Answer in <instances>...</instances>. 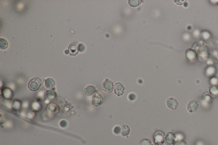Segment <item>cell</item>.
<instances>
[{
    "instance_id": "obj_1",
    "label": "cell",
    "mask_w": 218,
    "mask_h": 145,
    "mask_svg": "<svg viewBox=\"0 0 218 145\" xmlns=\"http://www.w3.org/2000/svg\"><path fill=\"white\" fill-rule=\"evenodd\" d=\"M42 81L40 78L35 77L31 79L28 83V88L32 91H37L42 85Z\"/></svg>"
},
{
    "instance_id": "obj_2",
    "label": "cell",
    "mask_w": 218,
    "mask_h": 145,
    "mask_svg": "<svg viewBox=\"0 0 218 145\" xmlns=\"http://www.w3.org/2000/svg\"><path fill=\"white\" fill-rule=\"evenodd\" d=\"M102 89L105 92L111 93L113 92L114 89L113 83L112 81L108 79H106L103 82L102 84Z\"/></svg>"
},
{
    "instance_id": "obj_3",
    "label": "cell",
    "mask_w": 218,
    "mask_h": 145,
    "mask_svg": "<svg viewBox=\"0 0 218 145\" xmlns=\"http://www.w3.org/2000/svg\"><path fill=\"white\" fill-rule=\"evenodd\" d=\"M165 135V134L162 131L160 130L156 131L153 135L154 143L163 144L164 143Z\"/></svg>"
},
{
    "instance_id": "obj_4",
    "label": "cell",
    "mask_w": 218,
    "mask_h": 145,
    "mask_svg": "<svg viewBox=\"0 0 218 145\" xmlns=\"http://www.w3.org/2000/svg\"><path fill=\"white\" fill-rule=\"evenodd\" d=\"M176 135L175 133L172 132H169L166 133L164 138V143L167 145L173 144L175 142Z\"/></svg>"
},
{
    "instance_id": "obj_5",
    "label": "cell",
    "mask_w": 218,
    "mask_h": 145,
    "mask_svg": "<svg viewBox=\"0 0 218 145\" xmlns=\"http://www.w3.org/2000/svg\"><path fill=\"white\" fill-rule=\"evenodd\" d=\"M79 43L77 42H73L70 43L68 46V50L69 54L71 56H75L79 53Z\"/></svg>"
},
{
    "instance_id": "obj_6",
    "label": "cell",
    "mask_w": 218,
    "mask_h": 145,
    "mask_svg": "<svg viewBox=\"0 0 218 145\" xmlns=\"http://www.w3.org/2000/svg\"><path fill=\"white\" fill-rule=\"evenodd\" d=\"M199 102L196 100H191L187 104V108L190 113H193L197 111L199 108Z\"/></svg>"
},
{
    "instance_id": "obj_7",
    "label": "cell",
    "mask_w": 218,
    "mask_h": 145,
    "mask_svg": "<svg viewBox=\"0 0 218 145\" xmlns=\"http://www.w3.org/2000/svg\"><path fill=\"white\" fill-rule=\"evenodd\" d=\"M166 105L170 109L175 110L178 108L179 103L176 98L170 97L167 98L166 100Z\"/></svg>"
},
{
    "instance_id": "obj_8",
    "label": "cell",
    "mask_w": 218,
    "mask_h": 145,
    "mask_svg": "<svg viewBox=\"0 0 218 145\" xmlns=\"http://www.w3.org/2000/svg\"><path fill=\"white\" fill-rule=\"evenodd\" d=\"M103 101H104V98L99 93H96L92 100V102L93 105L96 107H99L102 104Z\"/></svg>"
},
{
    "instance_id": "obj_9",
    "label": "cell",
    "mask_w": 218,
    "mask_h": 145,
    "mask_svg": "<svg viewBox=\"0 0 218 145\" xmlns=\"http://www.w3.org/2000/svg\"><path fill=\"white\" fill-rule=\"evenodd\" d=\"M46 110L49 114H56L60 111V108L57 104L54 103H50L46 107Z\"/></svg>"
},
{
    "instance_id": "obj_10",
    "label": "cell",
    "mask_w": 218,
    "mask_h": 145,
    "mask_svg": "<svg viewBox=\"0 0 218 145\" xmlns=\"http://www.w3.org/2000/svg\"><path fill=\"white\" fill-rule=\"evenodd\" d=\"M125 88L121 83H116L114 86L115 94L118 96L122 95L125 92Z\"/></svg>"
},
{
    "instance_id": "obj_11",
    "label": "cell",
    "mask_w": 218,
    "mask_h": 145,
    "mask_svg": "<svg viewBox=\"0 0 218 145\" xmlns=\"http://www.w3.org/2000/svg\"><path fill=\"white\" fill-rule=\"evenodd\" d=\"M198 53L200 56L203 58L208 57L209 55L208 48L205 45H201L199 46L198 48Z\"/></svg>"
},
{
    "instance_id": "obj_12",
    "label": "cell",
    "mask_w": 218,
    "mask_h": 145,
    "mask_svg": "<svg viewBox=\"0 0 218 145\" xmlns=\"http://www.w3.org/2000/svg\"><path fill=\"white\" fill-rule=\"evenodd\" d=\"M186 59L190 61H193L197 59V53L193 49H189L187 50L185 53Z\"/></svg>"
},
{
    "instance_id": "obj_13",
    "label": "cell",
    "mask_w": 218,
    "mask_h": 145,
    "mask_svg": "<svg viewBox=\"0 0 218 145\" xmlns=\"http://www.w3.org/2000/svg\"><path fill=\"white\" fill-rule=\"evenodd\" d=\"M56 97H57V93L53 89L46 91L44 94L45 99L49 101H53L56 99Z\"/></svg>"
},
{
    "instance_id": "obj_14",
    "label": "cell",
    "mask_w": 218,
    "mask_h": 145,
    "mask_svg": "<svg viewBox=\"0 0 218 145\" xmlns=\"http://www.w3.org/2000/svg\"><path fill=\"white\" fill-rule=\"evenodd\" d=\"M44 85L46 88L49 89H53L55 86V82L53 79L48 78L44 81Z\"/></svg>"
},
{
    "instance_id": "obj_15",
    "label": "cell",
    "mask_w": 218,
    "mask_h": 145,
    "mask_svg": "<svg viewBox=\"0 0 218 145\" xmlns=\"http://www.w3.org/2000/svg\"><path fill=\"white\" fill-rule=\"evenodd\" d=\"M96 91V87L93 85H88L85 87L84 92L86 95L91 96L94 94Z\"/></svg>"
},
{
    "instance_id": "obj_16",
    "label": "cell",
    "mask_w": 218,
    "mask_h": 145,
    "mask_svg": "<svg viewBox=\"0 0 218 145\" xmlns=\"http://www.w3.org/2000/svg\"><path fill=\"white\" fill-rule=\"evenodd\" d=\"M130 132V128L129 126L126 125H123L122 126L120 134L122 136L128 138Z\"/></svg>"
},
{
    "instance_id": "obj_17",
    "label": "cell",
    "mask_w": 218,
    "mask_h": 145,
    "mask_svg": "<svg viewBox=\"0 0 218 145\" xmlns=\"http://www.w3.org/2000/svg\"><path fill=\"white\" fill-rule=\"evenodd\" d=\"M3 94L5 98L7 99H11L13 96V92L11 89L8 88H6L4 89Z\"/></svg>"
},
{
    "instance_id": "obj_18",
    "label": "cell",
    "mask_w": 218,
    "mask_h": 145,
    "mask_svg": "<svg viewBox=\"0 0 218 145\" xmlns=\"http://www.w3.org/2000/svg\"><path fill=\"white\" fill-rule=\"evenodd\" d=\"M209 91L211 95L216 96L218 95V85H212L209 86Z\"/></svg>"
},
{
    "instance_id": "obj_19",
    "label": "cell",
    "mask_w": 218,
    "mask_h": 145,
    "mask_svg": "<svg viewBox=\"0 0 218 145\" xmlns=\"http://www.w3.org/2000/svg\"><path fill=\"white\" fill-rule=\"evenodd\" d=\"M9 46L8 41L5 38H0V49L2 50H5Z\"/></svg>"
},
{
    "instance_id": "obj_20",
    "label": "cell",
    "mask_w": 218,
    "mask_h": 145,
    "mask_svg": "<svg viewBox=\"0 0 218 145\" xmlns=\"http://www.w3.org/2000/svg\"><path fill=\"white\" fill-rule=\"evenodd\" d=\"M142 3V1L139 0H130L129 1L128 4L130 6L133 7H136L139 6Z\"/></svg>"
},
{
    "instance_id": "obj_21",
    "label": "cell",
    "mask_w": 218,
    "mask_h": 145,
    "mask_svg": "<svg viewBox=\"0 0 218 145\" xmlns=\"http://www.w3.org/2000/svg\"><path fill=\"white\" fill-rule=\"evenodd\" d=\"M151 141L148 138L141 139L140 141L139 145H152Z\"/></svg>"
},
{
    "instance_id": "obj_22",
    "label": "cell",
    "mask_w": 218,
    "mask_h": 145,
    "mask_svg": "<svg viewBox=\"0 0 218 145\" xmlns=\"http://www.w3.org/2000/svg\"><path fill=\"white\" fill-rule=\"evenodd\" d=\"M203 99L205 100L206 102L211 103L212 101V97L208 93H205L203 96Z\"/></svg>"
},
{
    "instance_id": "obj_23",
    "label": "cell",
    "mask_w": 218,
    "mask_h": 145,
    "mask_svg": "<svg viewBox=\"0 0 218 145\" xmlns=\"http://www.w3.org/2000/svg\"><path fill=\"white\" fill-rule=\"evenodd\" d=\"M121 127L119 126H116L113 129V133L115 135H119L121 133Z\"/></svg>"
},
{
    "instance_id": "obj_24",
    "label": "cell",
    "mask_w": 218,
    "mask_h": 145,
    "mask_svg": "<svg viewBox=\"0 0 218 145\" xmlns=\"http://www.w3.org/2000/svg\"><path fill=\"white\" fill-rule=\"evenodd\" d=\"M173 145H187V143L183 140H178L175 141Z\"/></svg>"
},
{
    "instance_id": "obj_25",
    "label": "cell",
    "mask_w": 218,
    "mask_h": 145,
    "mask_svg": "<svg viewBox=\"0 0 218 145\" xmlns=\"http://www.w3.org/2000/svg\"><path fill=\"white\" fill-rule=\"evenodd\" d=\"M79 52L81 53H84L86 50V46L83 43H79Z\"/></svg>"
},
{
    "instance_id": "obj_26",
    "label": "cell",
    "mask_w": 218,
    "mask_h": 145,
    "mask_svg": "<svg viewBox=\"0 0 218 145\" xmlns=\"http://www.w3.org/2000/svg\"><path fill=\"white\" fill-rule=\"evenodd\" d=\"M215 72V68L212 67H209L207 70V74L208 75L213 74Z\"/></svg>"
},
{
    "instance_id": "obj_27",
    "label": "cell",
    "mask_w": 218,
    "mask_h": 145,
    "mask_svg": "<svg viewBox=\"0 0 218 145\" xmlns=\"http://www.w3.org/2000/svg\"><path fill=\"white\" fill-rule=\"evenodd\" d=\"M136 95L134 93H130L128 96V98L130 101H134L136 99Z\"/></svg>"
},
{
    "instance_id": "obj_28",
    "label": "cell",
    "mask_w": 218,
    "mask_h": 145,
    "mask_svg": "<svg viewBox=\"0 0 218 145\" xmlns=\"http://www.w3.org/2000/svg\"><path fill=\"white\" fill-rule=\"evenodd\" d=\"M17 106H18L19 109L20 108L21 103L18 100H15L13 103V108L17 109Z\"/></svg>"
},
{
    "instance_id": "obj_29",
    "label": "cell",
    "mask_w": 218,
    "mask_h": 145,
    "mask_svg": "<svg viewBox=\"0 0 218 145\" xmlns=\"http://www.w3.org/2000/svg\"><path fill=\"white\" fill-rule=\"evenodd\" d=\"M211 83H212V85H217L218 83V79L215 78H212L211 80Z\"/></svg>"
},
{
    "instance_id": "obj_30",
    "label": "cell",
    "mask_w": 218,
    "mask_h": 145,
    "mask_svg": "<svg viewBox=\"0 0 218 145\" xmlns=\"http://www.w3.org/2000/svg\"><path fill=\"white\" fill-rule=\"evenodd\" d=\"M186 1H180V0H178V1H175V3L179 5H181L185 3V2H186Z\"/></svg>"
},
{
    "instance_id": "obj_31",
    "label": "cell",
    "mask_w": 218,
    "mask_h": 145,
    "mask_svg": "<svg viewBox=\"0 0 218 145\" xmlns=\"http://www.w3.org/2000/svg\"><path fill=\"white\" fill-rule=\"evenodd\" d=\"M152 145H163V144H159V143H154V144H152Z\"/></svg>"
},
{
    "instance_id": "obj_32",
    "label": "cell",
    "mask_w": 218,
    "mask_h": 145,
    "mask_svg": "<svg viewBox=\"0 0 218 145\" xmlns=\"http://www.w3.org/2000/svg\"><path fill=\"white\" fill-rule=\"evenodd\" d=\"M65 53L66 54H69V51H68V50H66V51H65Z\"/></svg>"
},
{
    "instance_id": "obj_33",
    "label": "cell",
    "mask_w": 218,
    "mask_h": 145,
    "mask_svg": "<svg viewBox=\"0 0 218 145\" xmlns=\"http://www.w3.org/2000/svg\"></svg>"
}]
</instances>
